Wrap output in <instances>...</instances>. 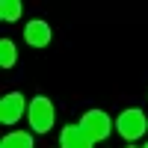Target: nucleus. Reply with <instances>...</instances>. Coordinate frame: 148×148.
Segmentation results:
<instances>
[{
	"label": "nucleus",
	"mask_w": 148,
	"mask_h": 148,
	"mask_svg": "<svg viewBox=\"0 0 148 148\" xmlns=\"http://www.w3.org/2000/svg\"><path fill=\"white\" fill-rule=\"evenodd\" d=\"M27 119H30V127L33 133H47L56 121V110H53V101L45 95H36L30 107H27Z\"/></svg>",
	"instance_id": "nucleus-1"
},
{
	"label": "nucleus",
	"mask_w": 148,
	"mask_h": 148,
	"mask_svg": "<svg viewBox=\"0 0 148 148\" xmlns=\"http://www.w3.org/2000/svg\"><path fill=\"white\" fill-rule=\"evenodd\" d=\"M145 127H148V119H145L142 110H136V107L121 110V116L116 119V130H119L125 139H139V136H145Z\"/></svg>",
	"instance_id": "nucleus-2"
},
{
	"label": "nucleus",
	"mask_w": 148,
	"mask_h": 148,
	"mask_svg": "<svg viewBox=\"0 0 148 148\" xmlns=\"http://www.w3.org/2000/svg\"><path fill=\"white\" fill-rule=\"evenodd\" d=\"M83 130L92 136V142H101L110 136V130H113V121H110V116L104 113V110H86L83 119H80Z\"/></svg>",
	"instance_id": "nucleus-3"
},
{
	"label": "nucleus",
	"mask_w": 148,
	"mask_h": 148,
	"mask_svg": "<svg viewBox=\"0 0 148 148\" xmlns=\"http://www.w3.org/2000/svg\"><path fill=\"white\" fill-rule=\"evenodd\" d=\"M24 113H27V101L21 92H9L0 98V125H15Z\"/></svg>",
	"instance_id": "nucleus-4"
},
{
	"label": "nucleus",
	"mask_w": 148,
	"mask_h": 148,
	"mask_svg": "<svg viewBox=\"0 0 148 148\" xmlns=\"http://www.w3.org/2000/svg\"><path fill=\"white\" fill-rule=\"evenodd\" d=\"M24 39H27L30 47H47L53 39V30H51V24L42 21V18H33L27 27H24Z\"/></svg>",
	"instance_id": "nucleus-5"
},
{
	"label": "nucleus",
	"mask_w": 148,
	"mask_h": 148,
	"mask_svg": "<svg viewBox=\"0 0 148 148\" xmlns=\"http://www.w3.org/2000/svg\"><path fill=\"white\" fill-rule=\"evenodd\" d=\"M92 136L83 130V125H65L59 130V148H92Z\"/></svg>",
	"instance_id": "nucleus-6"
},
{
	"label": "nucleus",
	"mask_w": 148,
	"mask_h": 148,
	"mask_svg": "<svg viewBox=\"0 0 148 148\" xmlns=\"http://www.w3.org/2000/svg\"><path fill=\"white\" fill-rule=\"evenodd\" d=\"M0 148H36V145H33V136L27 130H12L0 139Z\"/></svg>",
	"instance_id": "nucleus-7"
},
{
	"label": "nucleus",
	"mask_w": 148,
	"mask_h": 148,
	"mask_svg": "<svg viewBox=\"0 0 148 148\" xmlns=\"http://www.w3.org/2000/svg\"><path fill=\"white\" fill-rule=\"evenodd\" d=\"M18 62V47L12 39H3L0 42V68H12Z\"/></svg>",
	"instance_id": "nucleus-8"
},
{
	"label": "nucleus",
	"mask_w": 148,
	"mask_h": 148,
	"mask_svg": "<svg viewBox=\"0 0 148 148\" xmlns=\"http://www.w3.org/2000/svg\"><path fill=\"white\" fill-rule=\"evenodd\" d=\"M21 0H0V18H3L6 24H12V21H18L21 18Z\"/></svg>",
	"instance_id": "nucleus-9"
},
{
	"label": "nucleus",
	"mask_w": 148,
	"mask_h": 148,
	"mask_svg": "<svg viewBox=\"0 0 148 148\" xmlns=\"http://www.w3.org/2000/svg\"><path fill=\"white\" fill-rule=\"evenodd\" d=\"M145 148H148V145H145Z\"/></svg>",
	"instance_id": "nucleus-10"
}]
</instances>
